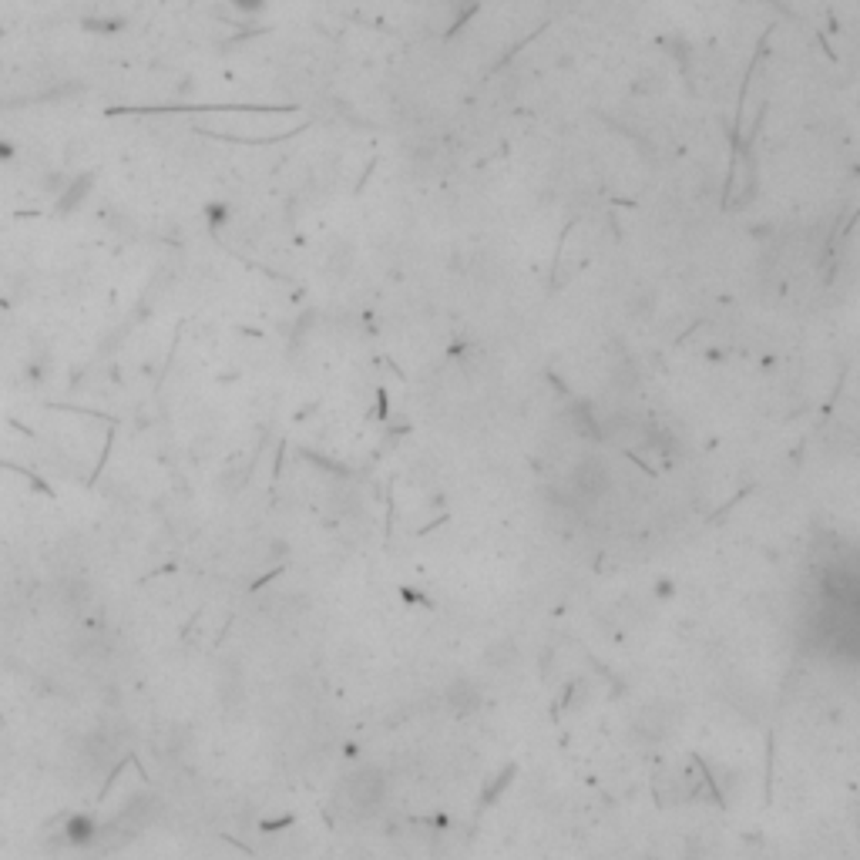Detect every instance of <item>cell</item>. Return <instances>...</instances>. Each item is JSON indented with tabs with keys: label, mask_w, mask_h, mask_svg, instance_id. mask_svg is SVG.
I'll return each mask as SVG.
<instances>
[{
	"label": "cell",
	"mask_w": 860,
	"mask_h": 860,
	"mask_svg": "<svg viewBox=\"0 0 860 860\" xmlns=\"http://www.w3.org/2000/svg\"><path fill=\"white\" fill-rule=\"evenodd\" d=\"M7 158H14V145L0 142V162H7Z\"/></svg>",
	"instance_id": "4"
},
{
	"label": "cell",
	"mask_w": 860,
	"mask_h": 860,
	"mask_svg": "<svg viewBox=\"0 0 860 860\" xmlns=\"http://www.w3.org/2000/svg\"><path fill=\"white\" fill-rule=\"evenodd\" d=\"M64 840L71 844V847H88V844H95L98 836V824L91 813H74V817H68L64 820Z\"/></svg>",
	"instance_id": "1"
},
{
	"label": "cell",
	"mask_w": 860,
	"mask_h": 860,
	"mask_svg": "<svg viewBox=\"0 0 860 860\" xmlns=\"http://www.w3.org/2000/svg\"><path fill=\"white\" fill-rule=\"evenodd\" d=\"M474 699H477V695H474L471 689H468V685H464V683L454 685V689H450V706L458 709V713H464V709H474V706H477Z\"/></svg>",
	"instance_id": "3"
},
{
	"label": "cell",
	"mask_w": 860,
	"mask_h": 860,
	"mask_svg": "<svg viewBox=\"0 0 860 860\" xmlns=\"http://www.w3.org/2000/svg\"><path fill=\"white\" fill-rule=\"evenodd\" d=\"M236 4H239V7H249V11H252V7H260L262 0H236Z\"/></svg>",
	"instance_id": "5"
},
{
	"label": "cell",
	"mask_w": 860,
	"mask_h": 860,
	"mask_svg": "<svg viewBox=\"0 0 860 860\" xmlns=\"http://www.w3.org/2000/svg\"><path fill=\"white\" fill-rule=\"evenodd\" d=\"M575 484H578V491H581L585 497H599L601 491L609 487V471L601 468L599 460H585V464H578Z\"/></svg>",
	"instance_id": "2"
}]
</instances>
